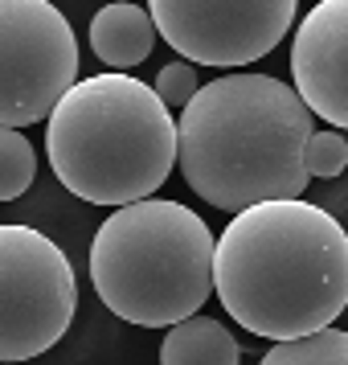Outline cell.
<instances>
[{
    "instance_id": "7c38bea8",
    "label": "cell",
    "mask_w": 348,
    "mask_h": 365,
    "mask_svg": "<svg viewBox=\"0 0 348 365\" xmlns=\"http://www.w3.org/2000/svg\"><path fill=\"white\" fill-rule=\"evenodd\" d=\"M37 177V152L17 128H0V201H17Z\"/></svg>"
},
{
    "instance_id": "8fae6325",
    "label": "cell",
    "mask_w": 348,
    "mask_h": 365,
    "mask_svg": "<svg viewBox=\"0 0 348 365\" xmlns=\"http://www.w3.org/2000/svg\"><path fill=\"white\" fill-rule=\"evenodd\" d=\"M258 365H348V332L344 329H320L312 336L275 341L263 353Z\"/></svg>"
},
{
    "instance_id": "4fadbf2b",
    "label": "cell",
    "mask_w": 348,
    "mask_h": 365,
    "mask_svg": "<svg viewBox=\"0 0 348 365\" xmlns=\"http://www.w3.org/2000/svg\"><path fill=\"white\" fill-rule=\"evenodd\" d=\"M303 168H307V177H320V181H332V177H340L348 168V140L340 132H312L307 140V148H303Z\"/></svg>"
},
{
    "instance_id": "52a82bcc",
    "label": "cell",
    "mask_w": 348,
    "mask_h": 365,
    "mask_svg": "<svg viewBox=\"0 0 348 365\" xmlns=\"http://www.w3.org/2000/svg\"><path fill=\"white\" fill-rule=\"evenodd\" d=\"M299 0H148L156 34L184 62L197 66H250L279 46Z\"/></svg>"
},
{
    "instance_id": "5b68a950",
    "label": "cell",
    "mask_w": 348,
    "mask_h": 365,
    "mask_svg": "<svg viewBox=\"0 0 348 365\" xmlns=\"http://www.w3.org/2000/svg\"><path fill=\"white\" fill-rule=\"evenodd\" d=\"M78 312L66 250L33 226H0V361L41 357Z\"/></svg>"
},
{
    "instance_id": "8992f818",
    "label": "cell",
    "mask_w": 348,
    "mask_h": 365,
    "mask_svg": "<svg viewBox=\"0 0 348 365\" xmlns=\"http://www.w3.org/2000/svg\"><path fill=\"white\" fill-rule=\"evenodd\" d=\"M78 83V37L50 0H0V128L50 119Z\"/></svg>"
},
{
    "instance_id": "6da1fadb",
    "label": "cell",
    "mask_w": 348,
    "mask_h": 365,
    "mask_svg": "<svg viewBox=\"0 0 348 365\" xmlns=\"http://www.w3.org/2000/svg\"><path fill=\"white\" fill-rule=\"evenodd\" d=\"M213 292L254 336L295 341L348 308V234L312 201H263L230 217L213 247Z\"/></svg>"
},
{
    "instance_id": "7a4b0ae2",
    "label": "cell",
    "mask_w": 348,
    "mask_h": 365,
    "mask_svg": "<svg viewBox=\"0 0 348 365\" xmlns=\"http://www.w3.org/2000/svg\"><path fill=\"white\" fill-rule=\"evenodd\" d=\"M315 115L275 74H226L201 83L176 119L184 185L213 210L242 214L263 201H295L307 189L303 148Z\"/></svg>"
},
{
    "instance_id": "3957f363",
    "label": "cell",
    "mask_w": 348,
    "mask_h": 365,
    "mask_svg": "<svg viewBox=\"0 0 348 365\" xmlns=\"http://www.w3.org/2000/svg\"><path fill=\"white\" fill-rule=\"evenodd\" d=\"M53 177L90 205L152 197L176 165V119L148 83L95 74L74 83L46 119Z\"/></svg>"
},
{
    "instance_id": "5bb4252c",
    "label": "cell",
    "mask_w": 348,
    "mask_h": 365,
    "mask_svg": "<svg viewBox=\"0 0 348 365\" xmlns=\"http://www.w3.org/2000/svg\"><path fill=\"white\" fill-rule=\"evenodd\" d=\"M152 91H156V99L164 103L168 111H172V107H181V111H184V107H189V99L201 91L193 62H168V66H160V74H156Z\"/></svg>"
},
{
    "instance_id": "9c48e42d",
    "label": "cell",
    "mask_w": 348,
    "mask_h": 365,
    "mask_svg": "<svg viewBox=\"0 0 348 365\" xmlns=\"http://www.w3.org/2000/svg\"><path fill=\"white\" fill-rule=\"evenodd\" d=\"M90 46L111 70H132L156 46V25L139 4L115 0V4H102L95 21H90Z\"/></svg>"
},
{
    "instance_id": "ba28073f",
    "label": "cell",
    "mask_w": 348,
    "mask_h": 365,
    "mask_svg": "<svg viewBox=\"0 0 348 365\" xmlns=\"http://www.w3.org/2000/svg\"><path fill=\"white\" fill-rule=\"evenodd\" d=\"M291 74L307 111L348 132V0H320L299 21Z\"/></svg>"
},
{
    "instance_id": "277c9868",
    "label": "cell",
    "mask_w": 348,
    "mask_h": 365,
    "mask_svg": "<svg viewBox=\"0 0 348 365\" xmlns=\"http://www.w3.org/2000/svg\"><path fill=\"white\" fill-rule=\"evenodd\" d=\"M217 238L189 205L144 197L119 205L90 242V283L127 324H181L213 296Z\"/></svg>"
},
{
    "instance_id": "30bf717a",
    "label": "cell",
    "mask_w": 348,
    "mask_h": 365,
    "mask_svg": "<svg viewBox=\"0 0 348 365\" xmlns=\"http://www.w3.org/2000/svg\"><path fill=\"white\" fill-rule=\"evenodd\" d=\"M242 345L213 316H189L172 324L160 345V365H238Z\"/></svg>"
}]
</instances>
